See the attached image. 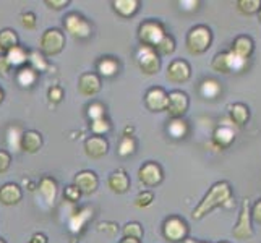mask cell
<instances>
[{"instance_id": "7402d4cb", "label": "cell", "mask_w": 261, "mask_h": 243, "mask_svg": "<svg viewBox=\"0 0 261 243\" xmlns=\"http://www.w3.org/2000/svg\"><path fill=\"white\" fill-rule=\"evenodd\" d=\"M107 185L114 192V193H125L130 188V178L128 175L123 172V170H117V172L109 175V180H107Z\"/></svg>"}, {"instance_id": "11a10c76", "label": "cell", "mask_w": 261, "mask_h": 243, "mask_svg": "<svg viewBox=\"0 0 261 243\" xmlns=\"http://www.w3.org/2000/svg\"><path fill=\"white\" fill-rule=\"evenodd\" d=\"M0 243H5V241H4V240H2V238H0Z\"/></svg>"}, {"instance_id": "2e32d148", "label": "cell", "mask_w": 261, "mask_h": 243, "mask_svg": "<svg viewBox=\"0 0 261 243\" xmlns=\"http://www.w3.org/2000/svg\"><path fill=\"white\" fill-rule=\"evenodd\" d=\"M233 56H237L244 60H248L251 56H253V50H255V44H253V39L250 38V36H237L236 39H233L232 46L229 49Z\"/></svg>"}, {"instance_id": "1f68e13d", "label": "cell", "mask_w": 261, "mask_h": 243, "mask_svg": "<svg viewBox=\"0 0 261 243\" xmlns=\"http://www.w3.org/2000/svg\"><path fill=\"white\" fill-rule=\"evenodd\" d=\"M28 62H30L31 68L36 71V73H41V71H46V70L49 68V64H47L46 57H44L39 50H33V52H30V59H28Z\"/></svg>"}, {"instance_id": "e0dca14e", "label": "cell", "mask_w": 261, "mask_h": 243, "mask_svg": "<svg viewBox=\"0 0 261 243\" xmlns=\"http://www.w3.org/2000/svg\"><path fill=\"white\" fill-rule=\"evenodd\" d=\"M109 151V143L104 137H91L85 141V152L93 159H101Z\"/></svg>"}, {"instance_id": "4fadbf2b", "label": "cell", "mask_w": 261, "mask_h": 243, "mask_svg": "<svg viewBox=\"0 0 261 243\" xmlns=\"http://www.w3.org/2000/svg\"><path fill=\"white\" fill-rule=\"evenodd\" d=\"M73 185L78 188L82 195H91L97 190L99 180L93 170H82V172L75 175Z\"/></svg>"}, {"instance_id": "277c9868", "label": "cell", "mask_w": 261, "mask_h": 243, "mask_svg": "<svg viewBox=\"0 0 261 243\" xmlns=\"http://www.w3.org/2000/svg\"><path fill=\"white\" fill-rule=\"evenodd\" d=\"M167 33L164 30V24L159 23L156 20H146L140 24L138 28V39L141 42V46H148L154 49L159 41L164 38Z\"/></svg>"}, {"instance_id": "cb8c5ba5", "label": "cell", "mask_w": 261, "mask_h": 243, "mask_svg": "<svg viewBox=\"0 0 261 243\" xmlns=\"http://www.w3.org/2000/svg\"><path fill=\"white\" fill-rule=\"evenodd\" d=\"M5 57H7L8 64H10L12 68H23L30 59V52L21 46H16V47L8 50L5 53Z\"/></svg>"}, {"instance_id": "83f0119b", "label": "cell", "mask_w": 261, "mask_h": 243, "mask_svg": "<svg viewBox=\"0 0 261 243\" xmlns=\"http://www.w3.org/2000/svg\"><path fill=\"white\" fill-rule=\"evenodd\" d=\"M167 133L174 140H182L188 133V125L184 119H172L167 125Z\"/></svg>"}, {"instance_id": "d6986e66", "label": "cell", "mask_w": 261, "mask_h": 243, "mask_svg": "<svg viewBox=\"0 0 261 243\" xmlns=\"http://www.w3.org/2000/svg\"><path fill=\"white\" fill-rule=\"evenodd\" d=\"M233 140H236V133H233L232 127H229V125H226V123L221 125V127H218L213 133V143L219 149L229 148L233 143Z\"/></svg>"}, {"instance_id": "c3c4849f", "label": "cell", "mask_w": 261, "mask_h": 243, "mask_svg": "<svg viewBox=\"0 0 261 243\" xmlns=\"http://www.w3.org/2000/svg\"><path fill=\"white\" fill-rule=\"evenodd\" d=\"M30 243H49L47 237L44 235V233H34L31 237V241Z\"/></svg>"}, {"instance_id": "d4e9b609", "label": "cell", "mask_w": 261, "mask_h": 243, "mask_svg": "<svg viewBox=\"0 0 261 243\" xmlns=\"http://www.w3.org/2000/svg\"><path fill=\"white\" fill-rule=\"evenodd\" d=\"M112 5H114V10L123 18L133 16L140 8L138 0H114Z\"/></svg>"}, {"instance_id": "f5cc1de1", "label": "cell", "mask_w": 261, "mask_h": 243, "mask_svg": "<svg viewBox=\"0 0 261 243\" xmlns=\"http://www.w3.org/2000/svg\"><path fill=\"white\" fill-rule=\"evenodd\" d=\"M2 101H4V91L0 89V104H2Z\"/></svg>"}, {"instance_id": "5bb4252c", "label": "cell", "mask_w": 261, "mask_h": 243, "mask_svg": "<svg viewBox=\"0 0 261 243\" xmlns=\"http://www.w3.org/2000/svg\"><path fill=\"white\" fill-rule=\"evenodd\" d=\"M145 102L151 112H163L167 107V93L163 88H151L145 96Z\"/></svg>"}, {"instance_id": "7bdbcfd3", "label": "cell", "mask_w": 261, "mask_h": 243, "mask_svg": "<svg viewBox=\"0 0 261 243\" xmlns=\"http://www.w3.org/2000/svg\"><path fill=\"white\" fill-rule=\"evenodd\" d=\"M10 164H12V156L7 151L0 149V174L7 172L10 169Z\"/></svg>"}, {"instance_id": "74e56055", "label": "cell", "mask_w": 261, "mask_h": 243, "mask_svg": "<svg viewBox=\"0 0 261 243\" xmlns=\"http://www.w3.org/2000/svg\"><path fill=\"white\" fill-rule=\"evenodd\" d=\"M152 201H154V193L145 190L138 193V196L135 198V206H137V208H148V206L152 204Z\"/></svg>"}, {"instance_id": "9c48e42d", "label": "cell", "mask_w": 261, "mask_h": 243, "mask_svg": "<svg viewBox=\"0 0 261 243\" xmlns=\"http://www.w3.org/2000/svg\"><path fill=\"white\" fill-rule=\"evenodd\" d=\"M188 105H190V99H188L187 93L175 89V91H170L167 94L166 112L172 117V119H182L188 111Z\"/></svg>"}, {"instance_id": "8fae6325", "label": "cell", "mask_w": 261, "mask_h": 243, "mask_svg": "<svg viewBox=\"0 0 261 243\" xmlns=\"http://www.w3.org/2000/svg\"><path fill=\"white\" fill-rule=\"evenodd\" d=\"M166 76L170 83H175V85L187 83L192 76V67L187 60L175 59L169 64V67L166 70Z\"/></svg>"}, {"instance_id": "9f6ffc18", "label": "cell", "mask_w": 261, "mask_h": 243, "mask_svg": "<svg viewBox=\"0 0 261 243\" xmlns=\"http://www.w3.org/2000/svg\"><path fill=\"white\" fill-rule=\"evenodd\" d=\"M219 243H229V241H219Z\"/></svg>"}, {"instance_id": "8992f818", "label": "cell", "mask_w": 261, "mask_h": 243, "mask_svg": "<svg viewBox=\"0 0 261 243\" xmlns=\"http://www.w3.org/2000/svg\"><path fill=\"white\" fill-rule=\"evenodd\" d=\"M163 235L172 243L184 241L188 237V224L178 215H169L163 224Z\"/></svg>"}, {"instance_id": "e575fe53", "label": "cell", "mask_w": 261, "mask_h": 243, "mask_svg": "<svg viewBox=\"0 0 261 243\" xmlns=\"http://www.w3.org/2000/svg\"><path fill=\"white\" fill-rule=\"evenodd\" d=\"M122 233H123V238L141 240V237H143V227H141L140 222H128V224H125V226H123Z\"/></svg>"}, {"instance_id": "681fc988", "label": "cell", "mask_w": 261, "mask_h": 243, "mask_svg": "<svg viewBox=\"0 0 261 243\" xmlns=\"http://www.w3.org/2000/svg\"><path fill=\"white\" fill-rule=\"evenodd\" d=\"M182 243H211V241H201V240H195V238H185Z\"/></svg>"}, {"instance_id": "836d02e7", "label": "cell", "mask_w": 261, "mask_h": 243, "mask_svg": "<svg viewBox=\"0 0 261 243\" xmlns=\"http://www.w3.org/2000/svg\"><path fill=\"white\" fill-rule=\"evenodd\" d=\"M237 10L244 15H255L261 8V0H239L236 2Z\"/></svg>"}, {"instance_id": "ac0fdd59", "label": "cell", "mask_w": 261, "mask_h": 243, "mask_svg": "<svg viewBox=\"0 0 261 243\" xmlns=\"http://www.w3.org/2000/svg\"><path fill=\"white\" fill-rule=\"evenodd\" d=\"M23 192L16 183H5L0 188V203L5 206H15L21 201Z\"/></svg>"}, {"instance_id": "d590c367", "label": "cell", "mask_w": 261, "mask_h": 243, "mask_svg": "<svg viewBox=\"0 0 261 243\" xmlns=\"http://www.w3.org/2000/svg\"><path fill=\"white\" fill-rule=\"evenodd\" d=\"M135 149H137V143H135L133 137H123L119 143V156L127 157L133 154Z\"/></svg>"}, {"instance_id": "52a82bcc", "label": "cell", "mask_w": 261, "mask_h": 243, "mask_svg": "<svg viewBox=\"0 0 261 243\" xmlns=\"http://www.w3.org/2000/svg\"><path fill=\"white\" fill-rule=\"evenodd\" d=\"M232 235L237 240H251L253 238V227H251V214H250V201H242V208L239 214V221L232 229Z\"/></svg>"}, {"instance_id": "5b68a950", "label": "cell", "mask_w": 261, "mask_h": 243, "mask_svg": "<svg viewBox=\"0 0 261 243\" xmlns=\"http://www.w3.org/2000/svg\"><path fill=\"white\" fill-rule=\"evenodd\" d=\"M39 47H41L42 53H46L47 57L59 56V53L65 47V34L57 28L44 31L41 36Z\"/></svg>"}, {"instance_id": "7c38bea8", "label": "cell", "mask_w": 261, "mask_h": 243, "mask_svg": "<svg viewBox=\"0 0 261 243\" xmlns=\"http://www.w3.org/2000/svg\"><path fill=\"white\" fill-rule=\"evenodd\" d=\"M138 178L143 185L146 186H158L163 182V169L158 164V162H146L143 164L138 170Z\"/></svg>"}, {"instance_id": "30bf717a", "label": "cell", "mask_w": 261, "mask_h": 243, "mask_svg": "<svg viewBox=\"0 0 261 243\" xmlns=\"http://www.w3.org/2000/svg\"><path fill=\"white\" fill-rule=\"evenodd\" d=\"M64 26L67 33H70L71 36H75V38H80V39H86L91 36V24H89L82 15L78 13H70L65 16L64 20Z\"/></svg>"}, {"instance_id": "44dd1931", "label": "cell", "mask_w": 261, "mask_h": 243, "mask_svg": "<svg viewBox=\"0 0 261 243\" xmlns=\"http://www.w3.org/2000/svg\"><path fill=\"white\" fill-rule=\"evenodd\" d=\"M227 109H229V119L233 125H236V127H244V125L248 122L250 111L245 104L236 102V104H230Z\"/></svg>"}, {"instance_id": "6da1fadb", "label": "cell", "mask_w": 261, "mask_h": 243, "mask_svg": "<svg viewBox=\"0 0 261 243\" xmlns=\"http://www.w3.org/2000/svg\"><path fill=\"white\" fill-rule=\"evenodd\" d=\"M232 201V188L229 182H216L208 193L203 196V200L198 203V206L193 209L192 218L200 221L206 214H210L213 209L219 208V206H230Z\"/></svg>"}, {"instance_id": "ab89813d", "label": "cell", "mask_w": 261, "mask_h": 243, "mask_svg": "<svg viewBox=\"0 0 261 243\" xmlns=\"http://www.w3.org/2000/svg\"><path fill=\"white\" fill-rule=\"evenodd\" d=\"M47 96H49V101H50V102L59 104V102L62 101V99H64V89H62V86H52V88L49 89Z\"/></svg>"}, {"instance_id": "ba28073f", "label": "cell", "mask_w": 261, "mask_h": 243, "mask_svg": "<svg viewBox=\"0 0 261 243\" xmlns=\"http://www.w3.org/2000/svg\"><path fill=\"white\" fill-rule=\"evenodd\" d=\"M137 64L145 75H156L161 70V57L152 47L141 46L137 50Z\"/></svg>"}, {"instance_id": "7a4b0ae2", "label": "cell", "mask_w": 261, "mask_h": 243, "mask_svg": "<svg viewBox=\"0 0 261 243\" xmlns=\"http://www.w3.org/2000/svg\"><path fill=\"white\" fill-rule=\"evenodd\" d=\"M211 42H213L211 30L206 24H196L188 31L185 46L188 52L193 53V56H201V53H204L211 47Z\"/></svg>"}, {"instance_id": "7dc6e473", "label": "cell", "mask_w": 261, "mask_h": 243, "mask_svg": "<svg viewBox=\"0 0 261 243\" xmlns=\"http://www.w3.org/2000/svg\"><path fill=\"white\" fill-rule=\"evenodd\" d=\"M10 64H8V60L5 56H0V76H5L8 75V71H10Z\"/></svg>"}, {"instance_id": "3957f363", "label": "cell", "mask_w": 261, "mask_h": 243, "mask_svg": "<svg viewBox=\"0 0 261 243\" xmlns=\"http://www.w3.org/2000/svg\"><path fill=\"white\" fill-rule=\"evenodd\" d=\"M211 67L214 71L222 75H229V73H240L248 67V60H244L237 56H233L230 50L226 52H219L216 53L213 62H211Z\"/></svg>"}, {"instance_id": "b9f144b4", "label": "cell", "mask_w": 261, "mask_h": 243, "mask_svg": "<svg viewBox=\"0 0 261 243\" xmlns=\"http://www.w3.org/2000/svg\"><path fill=\"white\" fill-rule=\"evenodd\" d=\"M65 200L70 201V203H76L80 200V196H82V193H80V190L75 186V185H70L65 188Z\"/></svg>"}, {"instance_id": "db71d44e", "label": "cell", "mask_w": 261, "mask_h": 243, "mask_svg": "<svg viewBox=\"0 0 261 243\" xmlns=\"http://www.w3.org/2000/svg\"><path fill=\"white\" fill-rule=\"evenodd\" d=\"M258 20H259V23H261V8H259V12H258Z\"/></svg>"}, {"instance_id": "bcb514c9", "label": "cell", "mask_w": 261, "mask_h": 243, "mask_svg": "<svg viewBox=\"0 0 261 243\" xmlns=\"http://www.w3.org/2000/svg\"><path fill=\"white\" fill-rule=\"evenodd\" d=\"M178 5H180V8H182V10H190V12H193V10H196V8H198L200 2H196V0H184V2H178Z\"/></svg>"}, {"instance_id": "4316f807", "label": "cell", "mask_w": 261, "mask_h": 243, "mask_svg": "<svg viewBox=\"0 0 261 243\" xmlns=\"http://www.w3.org/2000/svg\"><path fill=\"white\" fill-rule=\"evenodd\" d=\"M97 71L101 76H106V78H111L114 75L119 73V62L112 57H106V59H101L97 64Z\"/></svg>"}, {"instance_id": "60d3db41", "label": "cell", "mask_w": 261, "mask_h": 243, "mask_svg": "<svg viewBox=\"0 0 261 243\" xmlns=\"http://www.w3.org/2000/svg\"><path fill=\"white\" fill-rule=\"evenodd\" d=\"M36 15L33 12H26V13H21V24L24 26L26 30H34L36 28Z\"/></svg>"}, {"instance_id": "ee69618b", "label": "cell", "mask_w": 261, "mask_h": 243, "mask_svg": "<svg viewBox=\"0 0 261 243\" xmlns=\"http://www.w3.org/2000/svg\"><path fill=\"white\" fill-rule=\"evenodd\" d=\"M250 214H251V221H255L256 224L261 226V200H258L253 206H251Z\"/></svg>"}, {"instance_id": "d6a6232c", "label": "cell", "mask_w": 261, "mask_h": 243, "mask_svg": "<svg viewBox=\"0 0 261 243\" xmlns=\"http://www.w3.org/2000/svg\"><path fill=\"white\" fill-rule=\"evenodd\" d=\"M154 50L158 52V56H170L175 50V41L170 34H166L163 39L159 41V44L154 47Z\"/></svg>"}, {"instance_id": "8d00e7d4", "label": "cell", "mask_w": 261, "mask_h": 243, "mask_svg": "<svg viewBox=\"0 0 261 243\" xmlns=\"http://www.w3.org/2000/svg\"><path fill=\"white\" fill-rule=\"evenodd\" d=\"M91 130L96 137H102V134L111 131V122L106 119H97V120H91Z\"/></svg>"}, {"instance_id": "f35d334b", "label": "cell", "mask_w": 261, "mask_h": 243, "mask_svg": "<svg viewBox=\"0 0 261 243\" xmlns=\"http://www.w3.org/2000/svg\"><path fill=\"white\" fill-rule=\"evenodd\" d=\"M88 117L91 120H97V119H104L106 117V109L101 102H93L88 105Z\"/></svg>"}, {"instance_id": "484cf974", "label": "cell", "mask_w": 261, "mask_h": 243, "mask_svg": "<svg viewBox=\"0 0 261 243\" xmlns=\"http://www.w3.org/2000/svg\"><path fill=\"white\" fill-rule=\"evenodd\" d=\"M93 218V209H89V208H85L82 209L80 212H76L73 218L70 219L68 222V226H70V230L73 232V233H78V232H82V229L85 227V224Z\"/></svg>"}, {"instance_id": "f6af8a7d", "label": "cell", "mask_w": 261, "mask_h": 243, "mask_svg": "<svg viewBox=\"0 0 261 243\" xmlns=\"http://www.w3.org/2000/svg\"><path fill=\"white\" fill-rule=\"evenodd\" d=\"M44 4H46L49 8H54V10H60V8L68 5V0H46Z\"/></svg>"}, {"instance_id": "f546056e", "label": "cell", "mask_w": 261, "mask_h": 243, "mask_svg": "<svg viewBox=\"0 0 261 243\" xmlns=\"http://www.w3.org/2000/svg\"><path fill=\"white\" fill-rule=\"evenodd\" d=\"M16 46H18V34L13 30L0 31V50L7 53L8 50Z\"/></svg>"}, {"instance_id": "9a60e30c", "label": "cell", "mask_w": 261, "mask_h": 243, "mask_svg": "<svg viewBox=\"0 0 261 243\" xmlns=\"http://www.w3.org/2000/svg\"><path fill=\"white\" fill-rule=\"evenodd\" d=\"M101 88H102V83L97 73H83L78 79V91L83 96H88V97L96 96L101 91Z\"/></svg>"}, {"instance_id": "f907efd6", "label": "cell", "mask_w": 261, "mask_h": 243, "mask_svg": "<svg viewBox=\"0 0 261 243\" xmlns=\"http://www.w3.org/2000/svg\"><path fill=\"white\" fill-rule=\"evenodd\" d=\"M132 133H133V127H125L123 137H132Z\"/></svg>"}, {"instance_id": "816d5d0a", "label": "cell", "mask_w": 261, "mask_h": 243, "mask_svg": "<svg viewBox=\"0 0 261 243\" xmlns=\"http://www.w3.org/2000/svg\"><path fill=\"white\" fill-rule=\"evenodd\" d=\"M120 243H141V240H137V238H123Z\"/></svg>"}, {"instance_id": "603a6c76", "label": "cell", "mask_w": 261, "mask_h": 243, "mask_svg": "<svg viewBox=\"0 0 261 243\" xmlns=\"http://www.w3.org/2000/svg\"><path fill=\"white\" fill-rule=\"evenodd\" d=\"M39 193H41V198L46 204L52 206L54 201H56L57 198V183L56 180L50 178V177H44L41 182H39Z\"/></svg>"}, {"instance_id": "f1b7e54d", "label": "cell", "mask_w": 261, "mask_h": 243, "mask_svg": "<svg viewBox=\"0 0 261 243\" xmlns=\"http://www.w3.org/2000/svg\"><path fill=\"white\" fill-rule=\"evenodd\" d=\"M222 93V88L219 85V81L216 79H204L201 86H200V94L204 97V99H216L219 94Z\"/></svg>"}, {"instance_id": "ffe728a7", "label": "cell", "mask_w": 261, "mask_h": 243, "mask_svg": "<svg viewBox=\"0 0 261 243\" xmlns=\"http://www.w3.org/2000/svg\"><path fill=\"white\" fill-rule=\"evenodd\" d=\"M42 146V137L41 133L34 131V130H30V131H24L21 134V145H20V149L24 151V152H30V154H34V152H38Z\"/></svg>"}, {"instance_id": "4dcf8cb0", "label": "cell", "mask_w": 261, "mask_h": 243, "mask_svg": "<svg viewBox=\"0 0 261 243\" xmlns=\"http://www.w3.org/2000/svg\"><path fill=\"white\" fill-rule=\"evenodd\" d=\"M36 79H38V73H36L31 67L20 68V71H18V75H16V81L21 88H31L36 83Z\"/></svg>"}]
</instances>
